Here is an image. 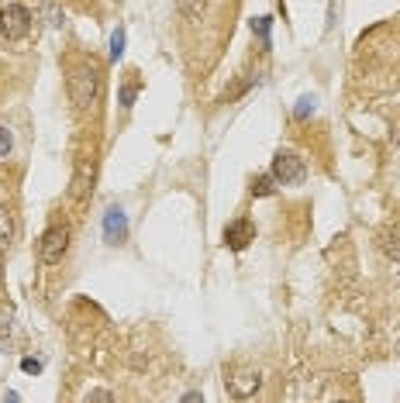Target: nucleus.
I'll return each mask as SVG.
<instances>
[{
	"instance_id": "nucleus-1",
	"label": "nucleus",
	"mask_w": 400,
	"mask_h": 403,
	"mask_svg": "<svg viewBox=\"0 0 400 403\" xmlns=\"http://www.w3.org/2000/svg\"><path fill=\"white\" fill-rule=\"evenodd\" d=\"M97 97H100V69L93 62H80L69 73V100L80 111H87V107L97 104Z\"/></svg>"
},
{
	"instance_id": "nucleus-2",
	"label": "nucleus",
	"mask_w": 400,
	"mask_h": 403,
	"mask_svg": "<svg viewBox=\"0 0 400 403\" xmlns=\"http://www.w3.org/2000/svg\"><path fill=\"white\" fill-rule=\"evenodd\" d=\"M32 11L25 4H8V8H0V35H4L8 42H18L32 32Z\"/></svg>"
},
{
	"instance_id": "nucleus-3",
	"label": "nucleus",
	"mask_w": 400,
	"mask_h": 403,
	"mask_svg": "<svg viewBox=\"0 0 400 403\" xmlns=\"http://www.w3.org/2000/svg\"><path fill=\"white\" fill-rule=\"evenodd\" d=\"M273 179H276L280 186H297V183H304V179H307L304 159H300L297 152H276V159H273Z\"/></svg>"
},
{
	"instance_id": "nucleus-4",
	"label": "nucleus",
	"mask_w": 400,
	"mask_h": 403,
	"mask_svg": "<svg viewBox=\"0 0 400 403\" xmlns=\"http://www.w3.org/2000/svg\"><path fill=\"white\" fill-rule=\"evenodd\" d=\"M66 249H69V228L63 224H56V228H49L45 235H42V242H38V259H42V266H59L63 262V255H66Z\"/></svg>"
},
{
	"instance_id": "nucleus-5",
	"label": "nucleus",
	"mask_w": 400,
	"mask_h": 403,
	"mask_svg": "<svg viewBox=\"0 0 400 403\" xmlns=\"http://www.w3.org/2000/svg\"><path fill=\"white\" fill-rule=\"evenodd\" d=\"M104 238L111 245H121L128 238V214L121 207H107V214H104Z\"/></svg>"
},
{
	"instance_id": "nucleus-6",
	"label": "nucleus",
	"mask_w": 400,
	"mask_h": 403,
	"mask_svg": "<svg viewBox=\"0 0 400 403\" xmlns=\"http://www.w3.org/2000/svg\"><path fill=\"white\" fill-rule=\"evenodd\" d=\"M252 238H256V224L245 221V218H238V221H232V224L225 228V245H228L232 252H242Z\"/></svg>"
},
{
	"instance_id": "nucleus-7",
	"label": "nucleus",
	"mask_w": 400,
	"mask_h": 403,
	"mask_svg": "<svg viewBox=\"0 0 400 403\" xmlns=\"http://www.w3.org/2000/svg\"><path fill=\"white\" fill-rule=\"evenodd\" d=\"M228 386L235 396H252L259 389V372H249V369H232L228 372Z\"/></svg>"
},
{
	"instance_id": "nucleus-8",
	"label": "nucleus",
	"mask_w": 400,
	"mask_h": 403,
	"mask_svg": "<svg viewBox=\"0 0 400 403\" xmlns=\"http://www.w3.org/2000/svg\"><path fill=\"white\" fill-rule=\"evenodd\" d=\"M14 235H18V224H14L11 207H0V255H8V252H11Z\"/></svg>"
},
{
	"instance_id": "nucleus-9",
	"label": "nucleus",
	"mask_w": 400,
	"mask_h": 403,
	"mask_svg": "<svg viewBox=\"0 0 400 403\" xmlns=\"http://www.w3.org/2000/svg\"><path fill=\"white\" fill-rule=\"evenodd\" d=\"M379 249H383L390 259H400V224H390V228L379 235Z\"/></svg>"
},
{
	"instance_id": "nucleus-10",
	"label": "nucleus",
	"mask_w": 400,
	"mask_h": 403,
	"mask_svg": "<svg viewBox=\"0 0 400 403\" xmlns=\"http://www.w3.org/2000/svg\"><path fill=\"white\" fill-rule=\"evenodd\" d=\"M269 28H273V18H256L252 21V35L259 38L263 49H269Z\"/></svg>"
},
{
	"instance_id": "nucleus-11",
	"label": "nucleus",
	"mask_w": 400,
	"mask_h": 403,
	"mask_svg": "<svg viewBox=\"0 0 400 403\" xmlns=\"http://www.w3.org/2000/svg\"><path fill=\"white\" fill-rule=\"evenodd\" d=\"M273 183H276L273 172H269V176H256V179H252V196H269V193L276 189Z\"/></svg>"
},
{
	"instance_id": "nucleus-12",
	"label": "nucleus",
	"mask_w": 400,
	"mask_h": 403,
	"mask_svg": "<svg viewBox=\"0 0 400 403\" xmlns=\"http://www.w3.org/2000/svg\"><path fill=\"white\" fill-rule=\"evenodd\" d=\"M124 56V28H114L111 32V62H118Z\"/></svg>"
},
{
	"instance_id": "nucleus-13",
	"label": "nucleus",
	"mask_w": 400,
	"mask_h": 403,
	"mask_svg": "<svg viewBox=\"0 0 400 403\" xmlns=\"http://www.w3.org/2000/svg\"><path fill=\"white\" fill-rule=\"evenodd\" d=\"M135 97H138V83H124L121 87V107H131Z\"/></svg>"
},
{
	"instance_id": "nucleus-14",
	"label": "nucleus",
	"mask_w": 400,
	"mask_h": 403,
	"mask_svg": "<svg viewBox=\"0 0 400 403\" xmlns=\"http://www.w3.org/2000/svg\"><path fill=\"white\" fill-rule=\"evenodd\" d=\"M314 104H318L314 97H300V104H297V111H293V114L304 121V117H311V114H314Z\"/></svg>"
},
{
	"instance_id": "nucleus-15",
	"label": "nucleus",
	"mask_w": 400,
	"mask_h": 403,
	"mask_svg": "<svg viewBox=\"0 0 400 403\" xmlns=\"http://www.w3.org/2000/svg\"><path fill=\"white\" fill-rule=\"evenodd\" d=\"M11 148H14L11 131H8V128H0V159H8V155H11Z\"/></svg>"
},
{
	"instance_id": "nucleus-16",
	"label": "nucleus",
	"mask_w": 400,
	"mask_h": 403,
	"mask_svg": "<svg viewBox=\"0 0 400 403\" xmlns=\"http://www.w3.org/2000/svg\"><path fill=\"white\" fill-rule=\"evenodd\" d=\"M21 369H25V372H35V376H38V372H42V358H21Z\"/></svg>"
}]
</instances>
